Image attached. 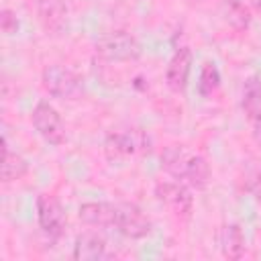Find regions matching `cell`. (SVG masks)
Instances as JSON below:
<instances>
[{"label": "cell", "instance_id": "5", "mask_svg": "<svg viewBox=\"0 0 261 261\" xmlns=\"http://www.w3.org/2000/svg\"><path fill=\"white\" fill-rule=\"evenodd\" d=\"M31 122L35 126V130L43 137V141H47L53 147H59L65 143V124L61 114L57 112L55 106H51L45 100H39L31 112Z\"/></svg>", "mask_w": 261, "mask_h": 261}, {"label": "cell", "instance_id": "17", "mask_svg": "<svg viewBox=\"0 0 261 261\" xmlns=\"http://www.w3.org/2000/svg\"><path fill=\"white\" fill-rule=\"evenodd\" d=\"M220 88V71L216 67L214 61H206L200 69V77H198V94L202 98L212 96L216 90Z\"/></svg>", "mask_w": 261, "mask_h": 261}, {"label": "cell", "instance_id": "18", "mask_svg": "<svg viewBox=\"0 0 261 261\" xmlns=\"http://www.w3.org/2000/svg\"><path fill=\"white\" fill-rule=\"evenodd\" d=\"M243 186H245V190H247L255 200L261 202V163L247 167V171H245V175H243Z\"/></svg>", "mask_w": 261, "mask_h": 261}, {"label": "cell", "instance_id": "11", "mask_svg": "<svg viewBox=\"0 0 261 261\" xmlns=\"http://www.w3.org/2000/svg\"><path fill=\"white\" fill-rule=\"evenodd\" d=\"M216 245H218L222 257H226V259H241L245 255V249H247V239H245V232H243L241 224L224 222L216 230Z\"/></svg>", "mask_w": 261, "mask_h": 261}, {"label": "cell", "instance_id": "7", "mask_svg": "<svg viewBox=\"0 0 261 261\" xmlns=\"http://www.w3.org/2000/svg\"><path fill=\"white\" fill-rule=\"evenodd\" d=\"M155 198L167 206L175 216L179 218H190L194 210V196L186 184L179 179L175 181H159L155 186Z\"/></svg>", "mask_w": 261, "mask_h": 261}, {"label": "cell", "instance_id": "19", "mask_svg": "<svg viewBox=\"0 0 261 261\" xmlns=\"http://www.w3.org/2000/svg\"><path fill=\"white\" fill-rule=\"evenodd\" d=\"M18 18H16V12L10 10V8H2L0 10V29L4 35H16L18 33Z\"/></svg>", "mask_w": 261, "mask_h": 261}, {"label": "cell", "instance_id": "3", "mask_svg": "<svg viewBox=\"0 0 261 261\" xmlns=\"http://www.w3.org/2000/svg\"><path fill=\"white\" fill-rule=\"evenodd\" d=\"M151 139L145 130L128 128V130H112L104 139V155L108 161H122L137 153H149Z\"/></svg>", "mask_w": 261, "mask_h": 261}, {"label": "cell", "instance_id": "8", "mask_svg": "<svg viewBox=\"0 0 261 261\" xmlns=\"http://www.w3.org/2000/svg\"><path fill=\"white\" fill-rule=\"evenodd\" d=\"M114 228L126 239H143L153 230L151 218L133 202L116 204V222Z\"/></svg>", "mask_w": 261, "mask_h": 261}, {"label": "cell", "instance_id": "4", "mask_svg": "<svg viewBox=\"0 0 261 261\" xmlns=\"http://www.w3.org/2000/svg\"><path fill=\"white\" fill-rule=\"evenodd\" d=\"M41 82L47 94L59 100H77L84 94V80L59 63H51L41 71Z\"/></svg>", "mask_w": 261, "mask_h": 261}, {"label": "cell", "instance_id": "16", "mask_svg": "<svg viewBox=\"0 0 261 261\" xmlns=\"http://www.w3.org/2000/svg\"><path fill=\"white\" fill-rule=\"evenodd\" d=\"M224 16L234 31H247L251 24V10L243 0H224Z\"/></svg>", "mask_w": 261, "mask_h": 261}, {"label": "cell", "instance_id": "1", "mask_svg": "<svg viewBox=\"0 0 261 261\" xmlns=\"http://www.w3.org/2000/svg\"><path fill=\"white\" fill-rule=\"evenodd\" d=\"M161 169L173 179H184L190 188L204 190L210 181V165L204 155L188 149L186 145H167L159 155Z\"/></svg>", "mask_w": 261, "mask_h": 261}, {"label": "cell", "instance_id": "12", "mask_svg": "<svg viewBox=\"0 0 261 261\" xmlns=\"http://www.w3.org/2000/svg\"><path fill=\"white\" fill-rule=\"evenodd\" d=\"M106 239L96 230H84L73 241V259L75 261H100L106 257Z\"/></svg>", "mask_w": 261, "mask_h": 261}, {"label": "cell", "instance_id": "9", "mask_svg": "<svg viewBox=\"0 0 261 261\" xmlns=\"http://www.w3.org/2000/svg\"><path fill=\"white\" fill-rule=\"evenodd\" d=\"M192 63H194V55L190 47H177L171 55V59L167 61L165 67V82L167 88L175 94L184 92L190 80V71H192Z\"/></svg>", "mask_w": 261, "mask_h": 261}, {"label": "cell", "instance_id": "13", "mask_svg": "<svg viewBox=\"0 0 261 261\" xmlns=\"http://www.w3.org/2000/svg\"><path fill=\"white\" fill-rule=\"evenodd\" d=\"M77 216L84 224L110 228L116 222V204L110 202H84L77 210Z\"/></svg>", "mask_w": 261, "mask_h": 261}, {"label": "cell", "instance_id": "10", "mask_svg": "<svg viewBox=\"0 0 261 261\" xmlns=\"http://www.w3.org/2000/svg\"><path fill=\"white\" fill-rule=\"evenodd\" d=\"M37 18L49 35H63L67 29V6L63 0H37Z\"/></svg>", "mask_w": 261, "mask_h": 261}, {"label": "cell", "instance_id": "15", "mask_svg": "<svg viewBox=\"0 0 261 261\" xmlns=\"http://www.w3.org/2000/svg\"><path fill=\"white\" fill-rule=\"evenodd\" d=\"M243 112L247 118H255L261 112V77L259 75H249L243 84V100H241Z\"/></svg>", "mask_w": 261, "mask_h": 261}, {"label": "cell", "instance_id": "20", "mask_svg": "<svg viewBox=\"0 0 261 261\" xmlns=\"http://www.w3.org/2000/svg\"><path fill=\"white\" fill-rule=\"evenodd\" d=\"M251 126H253V139L261 143V112L255 118H251Z\"/></svg>", "mask_w": 261, "mask_h": 261}, {"label": "cell", "instance_id": "21", "mask_svg": "<svg viewBox=\"0 0 261 261\" xmlns=\"http://www.w3.org/2000/svg\"><path fill=\"white\" fill-rule=\"evenodd\" d=\"M188 2H190V4H204L206 0H188Z\"/></svg>", "mask_w": 261, "mask_h": 261}, {"label": "cell", "instance_id": "6", "mask_svg": "<svg viewBox=\"0 0 261 261\" xmlns=\"http://www.w3.org/2000/svg\"><path fill=\"white\" fill-rule=\"evenodd\" d=\"M37 222L39 228L53 241L61 239L67 226V216L61 206V202L51 194H39L37 196Z\"/></svg>", "mask_w": 261, "mask_h": 261}, {"label": "cell", "instance_id": "14", "mask_svg": "<svg viewBox=\"0 0 261 261\" xmlns=\"http://www.w3.org/2000/svg\"><path fill=\"white\" fill-rule=\"evenodd\" d=\"M29 171V161L18 153L12 151L8 145V139H2V181L10 184V181H18L27 175Z\"/></svg>", "mask_w": 261, "mask_h": 261}, {"label": "cell", "instance_id": "2", "mask_svg": "<svg viewBox=\"0 0 261 261\" xmlns=\"http://www.w3.org/2000/svg\"><path fill=\"white\" fill-rule=\"evenodd\" d=\"M143 53L139 39L128 31H110L96 41V55L104 61H135Z\"/></svg>", "mask_w": 261, "mask_h": 261}]
</instances>
